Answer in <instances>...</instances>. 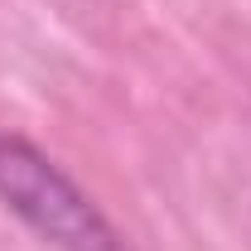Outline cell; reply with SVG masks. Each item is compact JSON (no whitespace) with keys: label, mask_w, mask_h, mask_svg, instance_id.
<instances>
[{"label":"cell","mask_w":251,"mask_h":251,"mask_svg":"<svg viewBox=\"0 0 251 251\" xmlns=\"http://www.w3.org/2000/svg\"><path fill=\"white\" fill-rule=\"evenodd\" d=\"M0 203L58 251H130L111 218L20 135H0Z\"/></svg>","instance_id":"6da1fadb"}]
</instances>
